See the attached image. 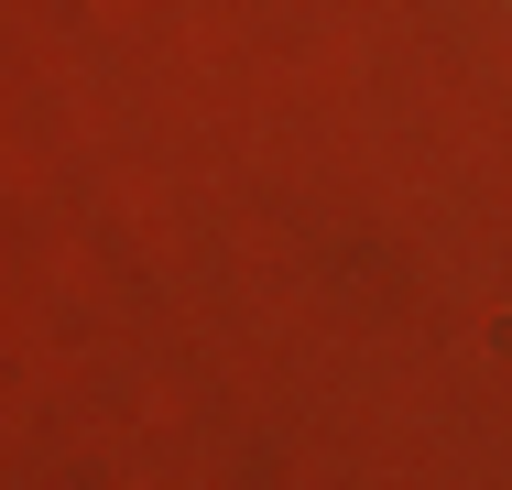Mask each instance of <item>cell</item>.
Instances as JSON below:
<instances>
[]
</instances>
